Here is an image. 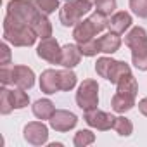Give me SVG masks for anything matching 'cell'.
Instances as JSON below:
<instances>
[{
    "instance_id": "8",
    "label": "cell",
    "mask_w": 147,
    "mask_h": 147,
    "mask_svg": "<svg viewBox=\"0 0 147 147\" xmlns=\"http://www.w3.org/2000/svg\"><path fill=\"white\" fill-rule=\"evenodd\" d=\"M36 54L40 59L50 62V64H61V57H62V47H59L55 38H43L40 42V45L36 47Z\"/></svg>"
},
{
    "instance_id": "29",
    "label": "cell",
    "mask_w": 147,
    "mask_h": 147,
    "mask_svg": "<svg viewBox=\"0 0 147 147\" xmlns=\"http://www.w3.org/2000/svg\"><path fill=\"white\" fill-rule=\"evenodd\" d=\"M130 9L138 18L147 19V0H130Z\"/></svg>"
},
{
    "instance_id": "9",
    "label": "cell",
    "mask_w": 147,
    "mask_h": 147,
    "mask_svg": "<svg viewBox=\"0 0 147 147\" xmlns=\"http://www.w3.org/2000/svg\"><path fill=\"white\" fill-rule=\"evenodd\" d=\"M85 121H87L88 126H92L95 130H100V131H106V130L114 128L116 118L111 113H106V111H100V109H92V111L85 113Z\"/></svg>"
},
{
    "instance_id": "18",
    "label": "cell",
    "mask_w": 147,
    "mask_h": 147,
    "mask_svg": "<svg viewBox=\"0 0 147 147\" xmlns=\"http://www.w3.org/2000/svg\"><path fill=\"white\" fill-rule=\"evenodd\" d=\"M133 106H135V97L126 95V94L116 92V94L113 95V99H111V107H113V111H116V113H126V111H130Z\"/></svg>"
},
{
    "instance_id": "21",
    "label": "cell",
    "mask_w": 147,
    "mask_h": 147,
    "mask_svg": "<svg viewBox=\"0 0 147 147\" xmlns=\"http://www.w3.org/2000/svg\"><path fill=\"white\" fill-rule=\"evenodd\" d=\"M59 82H61V90L62 92H69L76 85V75L69 67H66V69L59 71Z\"/></svg>"
},
{
    "instance_id": "30",
    "label": "cell",
    "mask_w": 147,
    "mask_h": 147,
    "mask_svg": "<svg viewBox=\"0 0 147 147\" xmlns=\"http://www.w3.org/2000/svg\"><path fill=\"white\" fill-rule=\"evenodd\" d=\"M0 82H2V85H9L12 83V67L9 66H2V69H0Z\"/></svg>"
},
{
    "instance_id": "27",
    "label": "cell",
    "mask_w": 147,
    "mask_h": 147,
    "mask_svg": "<svg viewBox=\"0 0 147 147\" xmlns=\"http://www.w3.org/2000/svg\"><path fill=\"white\" fill-rule=\"evenodd\" d=\"M42 14H52L59 9V0H31Z\"/></svg>"
},
{
    "instance_id": "15",
    "label": "cell",
    "mask_w": 147,
    "mask_h": 147,
    "mask_svg": "<svg viewBox=\"0 0 147 147\" xmlns=\"http://www.w3.org/2000/svg\"><path fill=\"white\" fill-rule=\"evenodd\" d=\"M80 59H82V52H80V47L78 45H73V43H67L62 47V57H61V66L64 67H75L76 64H80Z\"/></svg>"
},
{
    "instance_id": "7",
    "label": "cell",
    "mask_w": 147,
    "mask_h": 147,
    "mask_svg": "<svg viewBox=\"0 0 147 147\" xmlns=\"http://www.w3.org/2000/svg\"><path fill=\"white\" fill-rule=\"evenodd\" d=\"M76 104L83 113L97 109V106H99V85L95 80H83V83L78 87V92H76Z\"/></svg>"
},
{
    "instance_id": "14",
    "label": "cell",
    "mask_w": 147,
    "mask_h": 147,
    "mask_svg": "<svg viewBox=\"0 0 147 147\" xmlns=\"http://www.w3.org/2000/svg\"><path fill=\"white\" fill-rule=\"evenodd\" d=\"M131 26V16L125 11H119V12H114L109 19H107V28L109 31L113 33H125V30H128Z\"/></svg>"
},
{
    "instance_id": "24",
    "label": "cell",
    "mask_w": 147,
    "mask_h": 147,
    "mask_svg": "<svg viewBox=\"0 0 147 147\" xmlns=\"http://www.w3.org/2000/svg\"><path fill=\"white\" fill-rule=\"evenodd\" d=\"M114 130H116L118 135L128 137V135H131V131H133V125H131V121H130L128 118L119 116V118H116V121H114Z\"/></svg>"
},
{
    "instance_id": "13",
    "label": "cell",
    "mask_w": 147,
    "mask_h": 147,
    "mask_svg": "<svg viewBox=\"0 0 147 147\" xmlns=\"http://www.w3.org/2000/svg\"><path fill=\"white\" fill-rule=\"evenodd\" d=\"M40 88L43 94L52 95L61 90V82H59V71L55 69H45L40 76Z\"/></svg>"
},
{
    "instance_id": "26",
    "label": "cell",
    "mask_w": 147,
    "mask_h": 147,
    "mask_svg": "<svg viewBox=\"0 0 147 147\" xmlns=\"http://www.w3.org/2000/svg\"><path fill=\"white\" fill-rule=\"evenodd\" d=\"M73 142H75L76 147H87V145L95 142V135L90 130H80V131H76L75 140H73Z\"/></svg>"
},
{
    "instance_id": "16",
    "label": "cell",
    "mask_w": 147,
    "mask_h": 147,
    "mask_svg": "<svg viewBox=\"0 0 147 147\" xmlns=\"http://www.w3.org/2000/svg\"><path fill=\"white\" fill-rule=\"evenodd\" d=\"M30 26L33 28V31L36 33V36H40L42 40L52 36V24H50V21L47 19V14L38 12V14L35 16V19L31 21Z\"/></svg>"
},
{
    "instance_id": "31",
    "label": "cell",
    "mask_w": 147,
    "mask_h": 147,
    "mask_svg": "<svg viewBox=\"0 0 147 147\" xmlns=\"http://www.w3.org/2000/svg\"><path fill=\"white\" fill-rule=\"evenodd\" d=\"M0 50H2V61H0V64L2 66H9L11 64V50L5 43L0 45Z\"/></svg>"
},
{
    "instance_id": "12",
    "label": "cell",
    "mask_w": 147,
    "mask_h": 147,
    "mask_svg": "<svg viewBox=\"0 0 147 147\" xmlns=\"http://www.w3.org/2000/svg\"><path fill=\"white\" fill-rule=\"evenodd\" d=\"M12 85L28 90L35 85V73L28 66H12Z\"/></svg>"
},
{
    "instance_id": "4",
    "label": "cell",
    "mask_w": 147,
    "mask_h": 147,
    "mask_svg": "<svg viewBox=\"0 0 147 147\" xmlns=\"http://www.w3.org/2000/svg\"><path fill=\"white\" fill-rule=\"evenodd\" d=\"M92 5L94 4H90L88 0H67L59 11V19L62 26H76L82 21V18L90 12Z\"/></svg>"
},
{
    "instance_id": "11",
    "label": "cell",
    "mask_w": 147,
    "mask_h": 147,
    "mask_svg": "<svg viewBox=\"0 0 147 147\" xmlns=\"http://www.w3.org/2000/svg\"><path fill=\"white\" fill-rule=\"evenodd\" d=\"M50 126L55 130V131H69L71 128H75L76 123H78V118L75 113L71 111H66V109H57L52 118L49 119Z\"/></svg>"
},
{
    "instance_id": "3",
    "label": "cell",
    "mask_w": 147,
    "mask_h": 147,
    "mask_svg": "<svg viewBox=\"0 0 147 147\" xmlns=\"http://www.w3.org/2000/svg\"><path fill=\"white\" fill-rule=\"evenodd\" d=\"M107 16L102 14V12H94L90 14L87 19L80 21L76 26H75V31H73V38L76 40V43H85L92 38H95L97 33L104 31L107 28Z\"/></svg>"
},
{
    "instance_id": "25",
    "label": "cell",
    "mask_w": 147,
    "mask_h": 147,
    "mask_svg": "<svg viewBox=\"0 0 147 147\" xmlns=\"http://www.w3.org/2000/svg\"><path fill=\"white\" fill-rule=\"evenodd\" d=\"M12 109H14V104H12L11 90L4 87L2 90H0V113H2V114H9Z\"/></svg>"
},
{
    "instance_id": "28",
    "label": "cell",
    "mask_w": 147,
    "mask_h": 147,
    "mask_svg": "<svg viewBox=\"0 0 147 147\" xmlns=\"http://www.w3.org/2000/svg\"><path fill=\"white\" fill-rule=\"evenodd\" d=\"M95 5V11L97 12H102L106 16H111L116 9V0H97L94 4Z\"/></svg>"
},
{
    "instance_id": "5",
    "label": "cell",
    "mask_w": 147,
    "mask_h": 147,
    "mask_svg": "<svg viewBox=\"0 0 147 147\" xmlns=\"http://www.w3.org/2000/svg\"><path fill=\"white\" fill-rule=\"evenodd\" d=\"M95 71H97V75L106 78L107 82L111 83H118L125 75H128V73H131L130 66L123 61H114L111 57H100L97 59L95 62Z\"/></svg>"
},
{
    "instance_id": "20",
    "label": "cell",
    "mask_w": 147,
    "mask_h": 147,
    "mask_svg": "<svg viewBox=\"0 0 147 147\" xmlns=\"http://www.w3.org/2000/svg\"><path fill=\"white\" fill-rule=\"evenodd\" d=\"M118 92L119 94H126V95H131V97H137V92H138V83L135 80V76L131 73L125 75L118 83Z\"/></svg>"
},
{
    "instance_id": "22",
    "label": "cell",
    "mask_w": 147,
    "mask_h": 147,
    "mask_svg": "<svg viewBox=\"0 0 147 147\" xmlns=\"http://www.w3.org/2000/svg\"><path fill=\"white\" fill-rule=\"evenodd\" d=\"M80 47V52L82 55H87V57H92V55H97L100 52V43H99V38H92L85 43H78Z\"/></svg>"
},
{
    "instance_id": "17",
    "label": "cell",
    "mask_w": 147,
    "mask_h": 147,
    "mask_svg": "<svg viewBox=\"0 0 147 147\" xmlns=\"http://www.w3.org/2000/svg\"><path fill=\"white\" fill-rule=\"evenodd\" d=\"M99 43H100V52H104V54H114L121 47V38H119L118 33L109 31V33H106V35H102L99 38Z\"/></svg>"
},
{
    "instance_id": "10",
    "label": "cell",
    "mask_w": 147,
    "mask_h": 147,
    "mask_svg": "<svg viewBox=\"0 0 147 147\" xmlns=\"http://www.w3.org/2000/svg\"><path fill=\"white\" fill-rule=\"evenodd\" d=\"M24 140L31 145H43L49 138V128L40 121H31L23 130Z\"/></svg>"
},
{
    "instance_id": "19",
    "label": "cell",
    "mask_w": 147,
    "mask_h": 147,
    "mask_svg": "<svg viewBox=\"0 0 147 147\" xmlns=\"http://www.w3.org/2000/svg\"><path fill=\"white\" fill-rule=\"evenodd\" d=\"M54 113H55V107H54L52 100H49V99H40L33 104V114L38 119H50Z\"/></svg>"
},
{
    "instance_id": "32",
    "label": "cell",
    "mask_w": 147,
    "mask_h": 147,
    "mask_svg": "<svg viewBox=\"0 0 147 147\" xmlns=\"http://www.w3.org/2000/svg\"><path fill=\"white\" fill-rule=\"evenodd\" d=\"M138 111H140L144 116H147V97H145V99H142V100L138 102Z\"/></svg>"
},
{
    "instance_id": "33",
    "label": "cell",
    "mask_w": 147,
    "mask_h": 147,
    "mask_svg": "<svg viewBox=\"0 0 147 147\" xmlns=\"http://www.w3.org/2000/svg\"><path fill=\"white\" fill-rule=\"evenodd\" d=\"M88 2H90V4H95V2H97V0H88Z\"/></svg>"
},
{
    "instance_id": "6",
    "label": "cell",
    "mask_w": 147,
    "mask_h": 147,
    "mask_svg": "<svg viewBox=\"0 0 147 147\" xmlns=\"http://www.w3.org/2000/svg\"><path fill=\"white\" fill-rule=\"evenodd\" d=\"M40 11L35 7V4L31 0H11L7 4V14L11 19H14L16 23L21 24H31V21L35 19V16Z\"/></svg>"
},
{
    "instance_id": "23",
    "label": "cell",
    "mask_w": 147,
    "mask_h": 147,
    "mask_svg": "<svg viewBox=\"0 0 147 147\" xmlns=\"http://www.w3.org/2000/svg\"><path fill=\"white\" fill-rule=\"evenodd\" d=\"M11 97H12L14 109H24V107L30 104V97H28V94H26L23 88L11 90Z\"/></svg>"
},
{
    "instance_id": "2",
    "label": "cell",
    "mask_w": 147,
    "mask_h": 147,
    "mask_svg": "<svg viewBox=\"0 0 147 147\" xmlns=\"http://www.w3.org/2000/svg\"><path fill=\"white\" fill-rule=\"evenodd\" d=\"M125 43L131 50L133 66L140 71H147V31L140 26L133 28L126 35Z\"/></svg>"
},
{
    "instance_id": "1",
    "label": "cell",
    "mask_w": 147,
    "mask_h": 147,
    "mask_svg": "<svg viewBox=\"0 0 147 147\" xmlns=\"http://www.w3.org/2000/svg\"><path fill=\"white\" fill-rule=\"evenodd\" d=\"M4 40L14 47H31L36 42V33L30 24H21L5 16L4 19Z\"/></svg>"
}]
</instances>
